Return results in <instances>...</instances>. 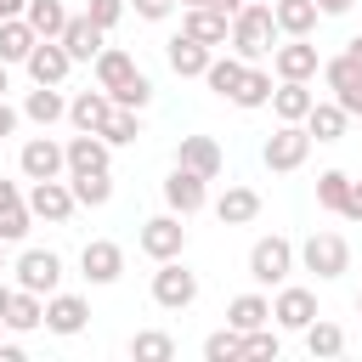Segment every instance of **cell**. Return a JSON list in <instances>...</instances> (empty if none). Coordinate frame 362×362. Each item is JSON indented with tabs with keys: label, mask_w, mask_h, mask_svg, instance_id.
Here are the masks:
<instances>
[{
	"label": "cell",
	"mask_w": 362,
	"mask_h": 362,
	"mask_svg": "<svg viewBox=\"0 0 362 362\" xmlns=\"http://www.w3.org/2000/svg\"><path fill=\"white\" fill-rule=\"evenodd\" d=\"M277 17H272V0H249L238 17H232V34H226V45L243 57V62H260V57H272L277 51Z\"/></svg>",
	"instance_id": "cell-1"
},
{
	"label": "cell",
	"mask_w": 362,
	"mask_h": 362,
	"mask_svg": "<svg viewBox=\"0 0 362 362\" xmlns=\"http://www.w3.org/2000/svg\"><path fill=\"white\" fill-rule=\"evenodd\" d=\"M294 260H300V249L288 243V238H255V249H249V277L260 283V288H283L288 283V272H294Z\"/></svg>",
	"instance_id": "cell-2"
},
{
	"label": "cell",
	"mask_w": 362,
	"mask_h": 362,
	"mask_svg": "<svg viewBox=\"0 0 362 362\" xmlns=\"http://www.w3.org/2000/svg\"><path fill=\"white\" fill-rule=\"evenodd\" d=\"M300 260H305V272H317V277L328 283V277H345V272H351V243H345L339 232H311V238L300 243Z\"/></svg>",
	"instance_id": "cell-3"
},
{
	"label": "cell",
	"mask_w": 362,
	"mask_h": 362,
	"mask_svg": "<svg viewBox=\"0 0 362 362\" xmlns=\"http://www.w3.org/2000/svg\"><path fill=\"white\" fill-rule=\"evenodd\" d=\"M192 300H198V272H187L181 255H175V260H158V272H153V305L187 311Z\"/></svg>",
	"instance_id": "cell-4"
},
{
	"label": "cell",
	"mask_w": 362,
	"mask_h": 362,
	"mask_svg": "<svg viewBox=\"0 0 362 362\" xmlns=\"http://www.w3.org/2000/svg\"><path fill=\"white\" fill-rule=\"evenodd\" d=\"M305 153H311V130L305 124H277L272 136H266V147H260V158H266V170H300L305 164Z\"/></svg>",
	"instance_id": "cell-5"
},
{
	"label": "cell",
	"mask_w": 362,
	"mask_h": 362,
	"mask_svg": "<svg viewBox=\"0 0 362 362\" xmlns=\"http://www.w3.org/2000/svg\"><path fill=\"white\" fill-rule=\"evenodd\" d=\"M136 243H141V255H147V260H175V255L187 249V226H181V215L170 209V215H153V221H141Z\"/></svg>",
	"instance_id": "cell-6"
},
{
	"label": "cell",
	"mask_w": 362,
	"mask_h": 362,
	"mask_svg": "<svg viewBox=\"0 0 362 362\" xmlns=\"http://www.w3.org/2000/svg\"><path fill=\"white\" fill-rule=\"evenodd\" d=\"M11 272H17V288L57 294V283H62V255H57V249H23Z\"/></svg>",
	"instance_id": "cell-7"
},
{
	"label": "cell",
	"mask_w": 362,
	"mask_h": 362,
	"mask_svg": "<svg viewBox=\"0 0 362 362\" xmlns=\"http://www.w3.org/2000/svg\"><path fill=\"white\" fill-rule=\"evenodd\" d=\"M28 209H34V221L62 226V221L79 209V198H74V187H68L62 175H51V181H34V187H28Z\"/></svg>",
	"instance_id": "cell-8"
},
{
	"label": "cell",
	"mask_w": 362,
	"mask_h": 362,
	"mask_svg": "<svg viewBox=\"0 0 362 362\" xmlns=\"http://www.w3.org/2000/svg\"><path fill=\"white\" fill-rule=\"evenodd\" d=\"M17 170H23L28 181H51V175L68 170V147H57L51 136H28L23 153H17Z\"/></svg>",
	"instance_id": "cell-9"
},
{
	"label": "cell",
	"mask_w": 362,
	"mask_h": 362,
	"mask_svg": "<svg viewBox=\"0 0 362 362\" xmlns=\"http://www.w3.org/2000/svg\"><path fill=\"white\" fill-rule=\"evenodd\" d=\"M322 68V57H317V45L305 40V34H288L277 51H272V74L277 79H311Z\"/></svg>",
	"instance_id": "cell-10"
},
{
	"label": "cell",
	"mask_w": 362,
	"mask_h": 362,
	"mask_svg": "<svg viewBox=\"0 0 362 362\" xmlns=\"http://www.w3.org/2000/svg\"><path fill=\"white\" fill-rule=\"evenodd\" d=\"M204 181H209V175H198V170L175 164V170L164 175V204H170L181 221H187V215H198V209H204V198H209V192H204Z\"/></svg>",
	"instance_id": "cell-11"
},
{
	"label": "cell",
	"mask_w": 362,
	"mask_h": 362,
	"mask_svg": "<svg viewBox=\"0 0 362 362\" xmlns=\"http://www.w3.org/2000/svg\"><path fill=\"white\" fill-rule=\"evenodd\" d=\"M322 79H328V90H334V102H339L345 113H362V68H356L345 51L322 62Z\"/></svg>",
	"instance_id": "cell-12"
},
{
	"label": "cell",
	"mask_w": 362,
	"mask_h": 362,
	"mask_svg": "<svg viewBox=\"0 0 362 362\" xmlns=\"http://www.w3.org/2000/svg\"><path fill=\"white\" fill-rule=\"evenodd\" d=\"M164 57H170V68L181 74V79H204L209 74V62H215V45H204V40H192L187 28L164 45Z\"/></svg>",
	"instance_id": "cell-13"
},
{
	"label": "cell",
	"mask_w": 362,
	"mask_h": 362,
	"mask_svg": "<svg viewBox=\"0 0 362 362\" xmlns=\"http://www.w3.org/2000/svg\"><path fill=\"white\" fill-rule=\"evenodd\" d=\"M23 68H28V79H34V85H62V79H68V68H74V57H68V45H62V40H40V45L28 51V62H23Z\"/></svg>",
	"instance_id": "cell-14"
},
{
	"label": "cell",
	"mask_w": 362,
	"mask_h": 362,
	"mask_svg": "<svg viewBox=\"0 0 362 362\" xmlns=\"http://www.w3.org/2000/svg\"><path fill=\"white\" fill-rule=\"evenodd\" d=\"M57 40L68 45V57H74V62H96V57H102L107 28H102V23H90V11H79V17H68V28H62Z\"/></svg>",
	"instance_id": "cell-15"
},
{
	"label": "cell",
	"mask_w": 362,
	"mask_h": 362,
	"mask_svg": "<svg viewBox=\"0 0 362 362\" xmlns=\"http://www.w3.org/2000/svg\"><path fill=\"white\" fill-rule=\"evenodd\" d=\"M79 266H85L90 283H119V277H124V249L107 243V238H90V243L79 249Z\"/></svg>",
	"instance_id": "cell-16"
},
{
	"label": "cell",
	"mask_w": 362,
	"mask_h": 362,
	"mask_svg": "<svg viewBox=\"0 0 362 362\" xmlns=\"http://www.w3.org/2000/svg\"><path fill=\"white\" fill-rule=\"evenodd\" d=\"M272 317H277V328H294V334H305V328L317 322V294H311V288H277V300H272Z\"/></svg>",
	"instance_id": "cell-17"
},
{
	"label": "cell",
	"mask_w": 362,
	"mask_h": 362,
	"mask_svg": "<svg viewBox=\"0 0 362 362\" xmlns=\"http://www.w3.org/2000/svg\"><path fill=\"white\" fill-rule=\"evenodd\" d=\"M28 226H34L28 192H23L17 181H0V238H6V243H17V238H28Z\"/></svg>",
	"instance_id": "cell-18"
},
{
	"label": "cell",
	"mask_w": 362,
	"mask_h": 362,
	"mask_svg": "<svg viewBox=\"0 0 362 362\" xmlns=\"http://www.w3.org/2000/svg\"><path fill=\"white\" fill-rule=\"evenodd\" d=\"M181 28H187L192 40H204V45H226L232 17H226V11H215V6H181Z\"/></svg>",
	"instance_id": "cell-19"
},
{
	"label": "cell",
	"mask_w": 362,
	"mask_h": 362,
	"mask_svg": "<svg viewBox=\"0 0 362 362\" xmlns=\"http://www.w3.org/2000/svg\"><path fill=\"white\" fill-rule=\"evenodd\" d=\"M113 107H119V102H113L102 85H96V90H79V96L68 102V124H74V130H102V124L113 119Z\"/></svg>",
	"instance_id": "cell-20"
},
{
	"label": "cell",
	"mask_w": 362,
	"mask_h": 362,
	"mask_svg": "<svg viewBox=\"0 0 362 362\" xmlns=\"http://www.w3.org/2000/svg\"><path fill=\"white\" fill-rule=\"evenodd\" d=\"M107 164H113V147L96 130H79L68 141V175H90V170H107Z\"/></svg>",
	"instance_id": "cell-21"
},
{
	"label": "cell",
	"mask_w": 362,
	"mask_h": 362,
	"mask_svg": "<svg viewBox=\"0 0 362 362\" xmlns=\"http://www.w3.org/2000/svg\"><path fill=\"white\" fill-rule=\"evenodd\" d=\"M175 164H187V170H198V175H221V164H226V153H221V141L215 136H181V147H175Z\"/></svg>",
	"instance_id": "cell-22"
},
{
	"label": "cell",
	"mask_w": 362,
	"mask_h": 362,
	"mask_svg": "<svg viewBox=\"0 0 362 362\" xmlns=\"http://www.w3.org/2000/svg\"><path fill=\"white\" fill-rule=\"evenodd\" d=\"M85 322H90V305H85L79 294H45V328H51V334L68 339V334H79Z\"/></svg>",
	"instance_id": "cell-23"
},
{
	"label": "cell",
	"mask_w": 362,
	"mask_h": 362,
	"mask_svg": "<svg viewBox=\"0 0 362 362\" xmlns=\"http://www.w3.org/2000/svg\"><path fill=\"white\" fill-rule=\"evenodd\" d=\"M11 334H34V328H45V294H34V288H11V305H6V317H0Z\"/></svg>",
	"instance_id": "cell-24"
},
{
	"label": "cell",
	"mask_w": 362,
	"mask_h": 362,
	"mask_svg": "<svg viewBox=\"0 0 362 362\" xmlns=\"http://www.w3.org/2000/svg\"><path fill=\"white\" fill-rule=\"evenodd\" d=\"M311 90H305V79H277V90H272V113L283 119V124H305V113H311Z\"/></svg>",
	"instance_id": "cell-25"
},
{
	"label": "cell",
	"mask_w": 362,
	"mask_h": 362,
	"mask_svg": "<svg viewBox=\"0 0 362 362\" xmlns=\"http://www.w3.org/2000/svg\"><path fill=\"white\" fill-rule=\"evenodd\" d=\"M34 45H40V34H34L28 17H0V62H6V68H11V62H28Z\"/></svg>",
	"instance_id": "cell-26"
},
{
	"label": "cell",
	"mask_w": 362,
	"mask_h": 362,
	"mask_svg": "<svg viewBox=\"0 0 362 362\" xmlns=\"http://www.w3.org/2000/svg\"><path fill=\"white\" fill-rule=\"evenodd\" d=\"M215 215H221V226H249L260 215V192L255 187H226L215 198Z\"/></svg>",
	"instance_id": "cell-27"
},
{
	"label": "cell",
	"mask_w": 362,
	"mask_h": 362,
	"mask_svg": "<svg viewBox=\"0 0 362 362\" xmlns=\"http://www.w3.org/2000/svg\"><path fill=\"white\" fill-rule=\"evenodd\" d=\"M23 119H34V124H57V119H68V96H62L57 85H34V90L23 96Z\"/></svg>",
	"instance_id": "cell-28"
},
{
	"label": "cell",
	"mask_w": 362,
	"mask_h": 362,
	"mask_svg": "<svg viewBox=\"0 0 362 362\" xmlns=\"http://www.w3.org/2000/svg\"><path fill=\"white\" fill-rule=\"evenodd\" d=\"M226 322H232L238 334H255V328L272 322V300H266V294H238V300L226 305Z\"/></svg>",
	"instance_id": "cell-29"
},
{
	"label": "cell",
	"mask_w": 362,
	"mask_h": 362,
	"mask_svg": "<svg viewBox=\"0 0 362 362\" xmlns=\"http://www.w3.org/2000/svg\"><path fill=\"white\" fill-rule=\"evenodd\" d=\"M90 68H96V85H102V90H119V85L136 74V57L119 51V45H102V57H96Z\"/></svg>",
	"instance_id": "cell-30"
},
{
	"label": "cell",
	"mask_w": 362,
	"mask_h": 362,
	"mask_svg": "<svg viewBox=\"0 0 362 362\" xmlns=\"http://www.w3.org/2000/svg\"><path fill=\"white\" fill-rule=\"evenodd\" d=\"M243 74H249V62H243V57L232 51V57H215V62H209L204 85H209L215 96H226V102H232V96H238V85H243Z\"/></svg>",
	"instance_id": "cell-31"
},
{
	"label": "cell",
	"mask_w": 362,
	"mask_h": 362,
	"mask_svg": "<svg viewBox=\"0 0 362 362\" xmlns=\"http://www.w3.org/2000/svg\"><path fill=\"white\" fill-rule=\"evenodd\" d=\"M345 107L339 102H311V113H305V130H311V141H339L345 136Z\"/></svg>",
	"instance_id": "cell-32"
},
{
	"label": "cell",
	"mask_w": 362,
	"mask_h": 362,
	"mask_svg": "<svg viewBox=\"0 0 362 362\" xmlns=\"http://www.w3.org/2000/svg\"><path fill=\"white\" fill-rule=\"evenodd\" d=\"M272 17L283 34H311L322 11H317V0H272Z\"/></svg>",
	"instance_id": "cell-33"
},
{
	"label": "cell",
	"mask_w": 362,
	"mask_h": 362,
	"mask_svg": "<svg viewBox=\"0 0 362 362\" xmlns=\"http://www.w3.org/2000/svg\"><path fill=\"white\" fill-rule=\"evenodd\" d=\"M23 17L34 23V34H40V40H57V34L68 28V17H74V11H68L62 0H28V11H23Z\"/></svg>",
	"instance_id": "cell-34"
},
{
	"label": "cell",
	"mask_w": 362,
	"mask_h": 362,
	"mask_svg": "<svg viewBox=\"0 0 362 362\" xmlns=\"http://www.w3.org/2000/svg\"><path fill=\"white\" fill-rule=\"evenodd\" d=\"M272 90H277V85H272V74L249 62V74H243V85H238L232 107H243V113H249V107H266V102H272Z\"/></svg>",
	"instance_id": "cell-35"
},
{
	"label": "cell",
	"mask_w": 362,
	"mask_h": 362,
	"mask_svg": "<svg viewBox=\"0 0 362 362\" xmlns=\"http://www.w3.org/2000/svg\"><path fill=\"white\" fill-rule=\"evenodd\" d=\"M96 136H102L107 147H130V141L141 136V113H136V107H113V119H107Z\"/></svg>",
	"instance_id": "cell-36"
},
{
	"label": "cell",
	"mask_w": 362,
	"mask_h": 362,
	"mask_svg": "<svg viewBox=\"0 0 362 362\" xmlns=\"http://www.w3.org/2000/svg\"><path fill=\"white\" fill-rule=\"evenodd\" d=\"M68 187H74V198H79V204H90V209H102V204L113 198V175H107V170H90V175H68Z\"/></svg>",
	"instance_id": "cell-37"
},
{
	"label": "cell",
	"mask_w": 362,
	"mask_h": 362,
	"mask_svg": "<svg viewBox=\"0 0 362 362\" xmlns=\"http://www.w3.org/2000/svg\"><path fill=\"white\" fill-rule=\"evenodd\" d=\"M305 351H311V356H339V351H345V328L317 317V322L305 328Z\"/></svg>",
	"instance_id": "cell-38"
},
{
	"label": "cell",
	"mask_w": 362,
	"mask_h": 362,
	"mask_svg": "<svg viewBox=\"0 0 362 362\" xmlns=\"http://www.w3.org/2000/svg\"><path fill=\"white\" fill-rule=\"evenodd\" d=\"M130 356H136V362H170V356H175V339L158 334V328H141V334L130 339Z\"/></svg>",
	"instance_id": "cell-39"
},
{
	"label": "cell",
	"mask_w": 362,
	"mask_h": 362,
	"mask_svg": "<svg viewBox=\"0 0 362 362\" xmlns=\"http://www.w3.org/2000/svg\"><path fill=\"white\" fill-rule=\"evenodd\" d=\"M345 192H351V175H345V170H322V175H317V204H322V209L339 215V209H345Z\"/></svg>",
	"instance_id": "cell-40"
},
{
	"label": "cell",
	"mask_w": 362,
	"mask_h": 362,
	"mask_svg": "<svg viewBox=\"0 0 362 362\" xmlns=\"http://www.w3.org/2000/svg\"><path fill=\"white\" fill-rule=\"evenodd\" d=\"M204 356H209V362H238V356H243V334H238L232 322L215 328V334L204 339Z\"/></svg>",
	"instance_id": "cell-41"
},
{
	"label": "cell",
	"mask_w": 362,
	"mask_h": 362,
	"mask_svg": "<svg viewBox=\"0 0 362 362\" xmlns=\"http://www.w3.org/2000/svg\"><path fill=\"white\" fill-rule=\"evenodd\" d=\"M107 96H113V102H119V107H136V113H141V107H147V102H153V79H147V74H141V68H136V74H130V79H124V85H119V90H107Z\"/></svg>",
	"instance_id": "cell-42"
},
{
	"label": "cell",
	"mask_w": 362,
	"mask_h": 362,
	"mask_svg": "<svg viewBox=\"0 0 362 362\" xmlns=\"http://www.w3.org/2000/svg\"><path fill=\"white\" fill-rule=\"evenodd\" d=\"M277 351H283V345H277V334H272V328L243 334V356H272V362H277Z\"/></svg>",
	"instance_id": "cell-43"
},
{
	"label": "cell",
	"mask_w": 362,
	"mask_h": 362,
	"mask_svg": "<svg viewBox=\"0 0 362 362\" xmlns=\"http://www.w3.org/2000/svg\"><path fill=\"white\" fill-rule=\"evenodd\" d=\"M85 11H90V23H102V28H113V23H119V17L130 11V0H90Z\"/></svg>",
	"instance_id": "cell-44"
},
{
	"label": "cell",
	"mask_w": 362,
	"mask_h": 362,
	"mask_svg": "<svg viewBox=\"0 0 362 362\" xmlns=\"http://www.w3.org/2000/svg\"><path fill=\"white\" fill-rule=\"evenodd\" d=\"M170 6H175V0H130V11H136V17H147V23L170 17Z\"/></svg>",
	"instance_id": "cell-45"
},
{
	"label": "cell",
	"mask_w": 362,
	"mask_h": 362,
	"mask_svg": "<svg viewBox=\"0 0 362 362\" xmlns=\"http://www.w3.org/2000/svg\"><path fill=\"white\" fill-rule=\"evenodd\" d=\"M345 221H362V181H351V192H345V209H339Z\"/></svg>",
	"instance_id": "cell-46"
},
{
	"label": "cell",
	"mask_w": 362,
	"mask_h": 362,
	"mask_svg": "<svg viewBox=\"0 0 362 362\" xmlns=\"http://www.w3.org/2000/svg\"><path fill=\"white\" fill-rule=\"evenodd\" d=\"M17 119H23V113H17L11 102H0V141H6V136H17Z\"/></svg>",
	"instance_id": "cell-47"
},
{
	"label": "cell",
	"mask_w": 362,
	"mask_h": 362,
	"mask_svg": "<svg viewBox=\"0 0 362 362\" xmlns=\"http://www.w3.org/2000/svg\"><path fill=\"white\" fill-rule=\"evenodd\" d=\"M198 6H215V11H226V17H238L249 0H198Z\"/></svg>",
	"instance_id": "cell-48"
},
{
	"label": "cell",
	"mask_w": 362,
	"mask_h": 362,
	"mask_svg": "<svg viewBox=\"0 0 362 362\" xmlns=\"http://www.w3.org/2000/svg\"><path fill=\"white\" fill-rule=\"evenodd\" d=\"M317 11H322V17H345V11H351V0H317Z\"/></svg>",
	"instance_id": "cell-49"
},
{
	"label": "cell",
	"mask_w": 362,
	"mask_h": 362,
	"mask_svg": "<svg viewBox=\"0 0 362 362\" xmlns=\"http://www.w3.org/2000/svg\"><path fill=\"white\" fill-rule=\"evenodd\" d=\"M345 57H351V62L362 68V34H351V40H345Z\"/></svg>",
	"instance_id": "cell-50"
},
{
	"label": "cell",
	"mask_w": 362,
	"mask_h": 362,
	"mask_svg": "<svg viewBox=\"0 0 362 362\" xmlns=\"http://www.w3.org/2000/svg\"><path fill=\"white\" fill-rule=\"evenodd\" d=\"M28 11V0H0V17H23Z\"/></svg>",
	"instance_id": "cell-51"
},
{
	"label": "cell",
	"mask_w": 362,
	"mask_h": 362,
	"mask_svg": "<svg viewBox=\"0 0 362 362\" xmlns=\"http://www.w3.org/2000/svg\"><path fill=\"white\" fill-rule=\"evenodd\" d=\"M6 90H11V74H6V62H0V102H6Z\"/></svg>",
	"instance_id": "cell-52"
},
{
	"label": "cell",
	"mask_w": 362,
	"mask_h": 362,
	"mask_svg": "<svg viewBox=\"0 0 362 362\" xmlns=\"http://www.w3.org/2000/svg\"><path fill=\"white\" fill-rule=\"evenodd\" d=\"M6 305H11V288H6V283H0V317H6Z\"/></svg>",
	"instance_id": "cell-53"
},
{
	"label": "cell",
	"mask_w": 362,
	"mask_h": 362,
	"mask_svg": "<svg viewBox=\"0 0 362 362\" xmlns=\"http://www.w3.org/2000/svg\"><path fill=\"white\" fill-rule=\"evenodd\" d=\"M0 272H6V238H0Z\"/></svg>",
	"instance_id": "cell-54"
},
{
	"label": "cell",
	"mask_w": 362,
	"mask_h": 362,
	"mask_svg": "<svg viewBox=\"0 0 362 362\" xmlns=\"http://www.w3.org/2000/svg\"><path fill=\"white\" fill-rule=\"evenodd\" d=\"M0 345H6V322H0Z\"/></svg>",
	"instance_id": "cell-55"
},
{
	"label": "cell",
	"mask_w": 362,
	"mask_h": 362,
	"mask_svg": "<svg viewBox=\"0 0 362 362\" xmlns=\"http://www.w3.org/2000/svg\"><path fill=\"white\" fill-rule=\"evenodd\" d=\"M181 6H198V0H181Z\"/></svg>",
	"instance_id": "cell-56"
},
{
	"label": "cell",
	"mask_w": 362,
	"mask_h": 362,
	"mask_svg": "<svg viewBox=\"0 0 362 362\" xmlns=\"http://www.w3.org/2000/svg\"><path fill=\"white\" fill-rule=\"evenodd\" d=\"M356 311H362V294H356Z\"/></svg>",
	"instance_id": "cell-57"
},
{
	"label": "cell",
	"mask_w": 362,
	"mask_h": 362,
	"mask_svg": "<svg viewBox=\"0 0 362 362\" xmlns=\"http://www.w3.org/2000/svg\"><path fill=\"white\" fill-rule=\"evenodd\" d=\"M356 119H362V113H356Z\"/></svg>",
	"instance_id": "cell-58"
}]
</instances>
